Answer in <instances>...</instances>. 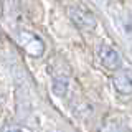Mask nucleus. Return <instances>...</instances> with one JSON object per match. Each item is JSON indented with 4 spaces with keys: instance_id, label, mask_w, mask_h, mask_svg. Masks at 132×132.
Wrapping results in <instances>:
<instances>
[{
    "instance_id": "nucleus-1",
    "label": "nucleus",
    "mask_w": 132,
    "mask_h": 132,
    "mask_svg": "<svg viewBox=\"0 0 132 132\" xmlns=\"http://www.w3.org/2000/svg\"><path fill=\"white\" fill-rule=\"evenodd\" d=\"M68 15L71 18V22L76 25L82 31H93L96 28V18L89 10L81 7H71L68 10Z\"/></svg>"
},
{
    "instance_id": "nucleus-3",
    "label": "nucleus",
    "mask_w": 132,
    "mask_h": 132,
    "mask_svg": "<svg viewBox=\"0 0 132 132\" xmlns=\"http://www.w3.org/2000/svg\"><path fill=\"white\" fill-rule=\"evenodd\" d=\"M97 58L101 64L107 69H119L121 66V56H119L117 50L109 46V45H102L97 50Z\"/></svg>"
},
{
    "instance_id": "nucleus-4",
    "label": "nucleus",
    "mask_w": 132,
    "mask_h": 132,
    "mask_svg": "<svg viewBox=\"0 0 132 132\" xmlns=\"http://www.w3.org/2000/svg\"><path fill=\"white\" fill-rule=\"evenodd\" d=\"M112 84L117 93L121 94H130L132 93V69L130 68H122L114 73Z\"/></svg>"
},
{
    "instance_id": "nucleus-5",
    "label": "nucleus",
    "mask_w": 132,
    "mask_h": 132,
    "mask_svg": "<svg viewBox=\"0 0 132 132\" xmlns=\"http://www.w3.org/2000/svg\"><path fill=\"white\" fill-rule=\"evenodd\" d=\"M53 91L56 96H66L68 91V78L66 76H56L53 81Z\"/></svg>"
},
{
    "instance_id": "nucleus-2",
    "label": "nucleus",
    "mask_w": 132,
    "mask_h": 132,
    "mask_svg": "<svg viewBox=\"0 0 132 132\" xmlns=\"http://www.w3.org/2000/svg\"><path fill=\"white\" fill-rule=\"evenodd\" d=\"M18 43L25 51L28 53L30 56H41L45 51V43L41 41L35 33H30V31H22L18 33Z\"/></svg>"
},
{
    "instance_id": "nucleus-6",
    "label": "nucleus",
    "mask_w": 132,
    "mask_h": 132,
    "mask_svg": "<svg viewBox=\"0 0 132 132\" xmlns=\"http://www.w3.org/2000/svg\"><path fill=\"white\" fill-rule=\"evenodd\" d=\"M102 132H129V129L121 126L119 122H109L102 127Z\"/></svg>"
}]
</instances>
